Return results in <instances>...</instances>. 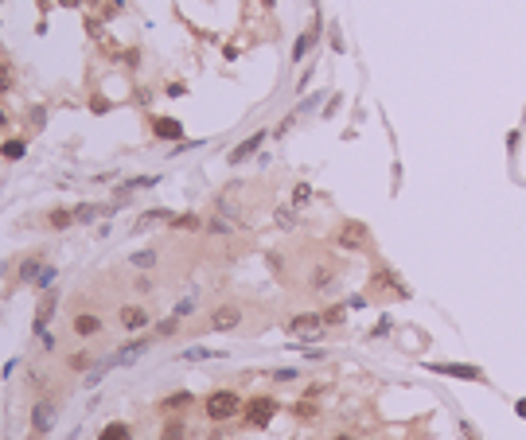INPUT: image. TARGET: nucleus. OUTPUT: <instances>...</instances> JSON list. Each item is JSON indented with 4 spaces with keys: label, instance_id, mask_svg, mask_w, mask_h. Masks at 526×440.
Returning <instances> with one entry per match:
<instances>
[{
    "label": "nucleus",
    "instance_id": "1",
    "mask_svg": "<svg viewBox=\"0 0 526 440\" xmlns=\"http://www.w3.org/2000/svg\"><path fill=\"white\" fill-rule=\"evenodd\" d=\"M335 246L347 253H367L374 246V234L367 222H359V218H343L339 227H335Z\"/></svg>",
    "mask_w": 526,
    "mask_h": 440
},
{
    "label": "nucleus",
    "instance_id": "2",
    "mask_svg": "<svg viewBox=\"0 0 526 440\" xmlns=\"http://www.w3.org/2000/svg\"><path fill=\"white\" fill-rule=\"evenodd\" d=\"M242 397L234 390H215L203 397V413L207 421H215V425H222V421H234V417H242Z\"/></svg>",
    "mask_w": 526,
    "mask_h": 440
},
{
    "label": "nucleus",
    "instance_id": "3",
    "mask_svg": "<svg viewBox=\"0 0 526 440\" xmlns=\"http://www.w3.org/2000/svg\"><path fill=\"white\" fill-rule=\"evenodd\" d=\"M277 409H281V402H277V397H269V393H258V397H250V402L242 405V421H246L250 428H265L277 417Z\"/></svg>",
    "mask_w": 526,
    "mask_h": 440
},
{
    "label": "nucleus",
    "instance_id": "4",
    "mask_svg": "<svg viewBox=\"0 0 526 440\" xmlns=\"http://www.w3.org/2000/svg\"><path fill=\"white\" fill-rule=\"evenodd\" d=\"M323 312H300V316H293L288 320V335H297L300 343H316L323 335Z\"/></svg>",
    "mask_w": 526,
    "mask_h": 440
},
{
    "label": "nucleus",
    "instance_id": "5",
    "mask_svg": "<svg viewBox=\"0 0 526 440\" xmlns=\"http://www.w3.org/2000/svg\"><path fill=\"white\" fill-rule=\"evenodd\" d=\"M425 370H433V374H444V378H464V382H488V374L479 367H472V362H425Z\"/></svg>",
    "mask_w": 526,
    "mask_h": 440
},
{
    "label": "nucleus",
    "instance_id": "6",
    "mask_svg": "<svg viewBox=\"0 0 526 440\" xmlns=\"http://www.w3.org/2000/svg\"><path fill=\"white\" fill-rule=\"evenodd\" d=\"M238 323H242V308H238V304H218V308L211 312L207 327H211V332H234Z\"/></svg>",
    "mask_w": 526,
    "mask_h": 440
},
{
    "label": "nucleus",
    "instance_id": "7",
    "mask_svg": "<svg viewBox=\"0 0 526 440\" xmlns=\"http://www.w3.org/2000/svg\"><path fill=\"white\" fill-rule=\"evenodd\" d=\"M55 417H59L55 402H36V409H32V428H36V432H51Z\"/></svg>",
    "mask_w": 526,
    "mask_h": 440
},
{
    "label": "nucleus",
    "instance_id": "8",
    "mask_svg": "<svg viewBox=\"0 0 526 440\" xmlns=\"http://www.w3.org/2000/svg\"><path fill=\"white\" fill-rule=\"evenodd\" d=\"M152 137H160V141H183V125L176 117H152Z\"/></svg>",
    "mask_w": 526,
    "mask_h": 440
},
{
    "label": "nucleus",
    "instance_id": "9",
    "mask_svg": "<svg viewBox=\"0 0 526 440\" xmlns=\"http://www.w3.org/2000/svg\"><path fill=\"white\" fill-rule=\"evenodd\" d=\"M121 327H125V332H141V327H148V312H144L141 304H125V308H121Z\"/></svg>",
    "mask_w": 526,
    "mask_h": 440
},
{
    "label": "nucleus",
    "instance_id": "10",
    "mask_svg": "<svg viewBox=\"0 0 526 440\" xmlns=\"http://www.w3.org/2000/svg\"><path fill=\"white\" fill-rule=\"evenodd\" d=\"M332 285H335V269H332V265H316V269L308 273V288H312V292H328Z\"/></svg>",
    "mask_w": 526,
    "mask_h": 440
},
{
    "label": "nucleus",
    "instance_id": "11",
    "mask_svg": "<svg viewBox=\"0 0 526 440\" xmlns=\"http://www.w3.org/2000/svg\"><path fill=\"white\" fill-rule=\"evenodd\" d=\"M262 141H265V132H253L250 141H242L238 148H234V152L227 156V160H230V164H242V160H250V156L258 152V148H262Z\"/></svg>",
    "mask_w": 526,
    "mask_h": 440
},
{
    "label": "nucleus",
    "instance_id": "12",
    "mask_svg": "<svg viewBox=\"0 0 526 440\" xmlns=\"http://www.w3.org/2000/svg\"><path fill=\"white\" fill-rule=\"evenodd\" d=\"M187 405H195V397L187 390H180V393H168L164 402H160V409H164V413H183Z\"/></svg>",
    "mask_w": 526,
    "mask_h": 440
},
{
    "label": "nucleus",
    "instance_id": "13",
    "mask_svg": "<svg viewBox=\"0 0 526 440\" xmlns=\"http://www.w3.org/2000/svg\"><path fill=\"white\" fill-rule=\"evenodd\" d=\"M74 332L82 335V339H90V335L102 332V320H98V316H90V312H82V316H74Z\"/></svg>",
    "mask_w": 526,
    "mask_h": 440
},
{
    "label": "nucleus",
    "instance_id": "14",
    "mask_svg": "<svg viewBox=\"0 0 526 440\" xmlns=\"http://www.w3.org/2000/svg\"><path fill=\"white\" fill-rule=\"evenodd\" d=\"M98 440H133V428L125 425V421H109L106 428H102V437Z\"/></svg>",
    "mask_w": 526,
    "mask_h": 440
},
{
    "label": "nucleus",
    "instance_id": "15",
    "mask_svg": "<svg viewBox=\"0 0 526 440\" xmlns=\"http://www.w3.org/2000/svg\"><path fill=\"white\" fill-rule=\"evenodd\" d=\"M39 269H43V253H36L20 265V281H39Z\"/></svg>",
    "mask_w": 526,
    "mask_h": 440
},
{
    "label": "nucleus",
    "instance_id": "16",
    "mask_svg": "<svg viewBox=\"0 0 526 440\" xmlns=\"http://www.w3.org/2000/svg\"><path fill=\"white\" fill-rule=\"evenodd\" d=\"M312 43H316V27H308V32H304V36L297 39V47H293V62H300V59H304Z\"/></svg>",
    "mask_w": 526,
    "mask_h": 440
},
{
    "label": "nucleus",
    "instance_id": "17",
    "mask_svg": "<svg viewBox=\"0 0 526 440\" xmlns=\"http://www.w3.org/2000/svg\"><path fill=\"white\" fill-rule=\"evenodd\" d=\"M160 440H187V425H183V421H168Z\"/></svg>",
    "mask_w": 526,
    "mask_h": 440
},
{
    "label": "nucleus",
    "instance_id": "18",
    "mask_svg": "<svg viewBox=\"0 0 526 440\" xmlns=\"http://www.w3.org/2000/svg\"><path fill=\"white\" fill-rule=\"evenodd\" d=\"M47 222H51L55 230H67L71 222H78V218H74V211H51V218H47Z\"/></svg>",
    "mask_w": 526,
    "mask_h": 440
},
{
    "label": "nucleus",
    "instance_id": "19",
    "mask_svg": "<svg viewBox=\"0 0 526 440\" xmlns=\"http://www.w3.org/2000/svg\"><path fill=\"white\" fill-rule=\"evenodd\" d=\"M141 187H156V176H141V179H125V183H121V195H125V191H141Z\"/></svg>",
    "mask_w": 526,
    "mask_h": 440
},
{
    "label": "nucleus",
    "instance_id": "20",
    "mask_svg": "<svg viewBox=\"0 0 526 440\" xmlns=\"http://www.w3.org/2000/svg\"><path fill=\"white\" fill-rule=\"evenodd\" d=\"M98 214H102V207H90V202H86V207H74V218H78V222H94Z\"/></svg>",
    "mask_w": 526,
    "mask_h": 440
},
{
    "label": "nucleus",
    "instance_id": "21",
    "mask_svg": "<svg viewBox=\"0 0 526 440\" xmlns=\"http://www.w3.org/2000/svg\"><path fill=\"white\" fill-rule=\"evenodd\" d=\"M0 156H4V160H20V156H24V141H8L0 148Z\"/></svg>",
    "mask_w": 526,
    "mask_h": 440
},
{
    "label": "nucleus",
    "instance_id": "22",
    "mask_svg": "<svg viewBox=\"0 0 526 440\" xmlns=\"http://www.w3.org/2000/svg\"><path fill=\"white\" fill-rule=\"evenodd\" d=\"M343 316H347V308H343V304H335V308L323 312V323H328V327H335V323H343Z\"/></svg>",
    "mask_w": 526,
    "mask_h": 440
},
{
    "label": "nucleus",
    "instance_id": "23",
    "mask_svg": "<svg viewBox=\"0 0 526 440\" xmlns=\"http://www.w3.org/2000/svg\"><path fill=\"white\" fill-rule=\"evenodd\" d=\"M133 265H141V269H148V265H156V253L144 250V253H133Z\"/></svg>",
    "mask_w": 526,
    "mask_h": 440
},
{
    "label": "nucleus",
    "instance_id": "24",
    "mask_svg": "<svg viewBox=\"0 0 526 440\" xmlns=\"http://www.w3.org/2000/svg\"><path fill=\"white\" fill-rule=\"evenodd\" d=\"M308 199H312V187H308V183H297V195H293V202H297V207H304Z\"/></svg>",
    "mask_w": 526,
    "mask_h": 440
},
{
    "label": "nucleus",
    "instance_id": "25",
    "mask_svg": "<svg viewBox=\"0 0 526 440\" xmlns=\"http://www.w3.org/2000/svg\"><path fill=\"white\" fill-rule=\"evenodd\" d=\"M8 90H12V71L0 62V94H8Z\"/></svg>",
    "mask_w": 526,
    "mask_h": 440
},
{
    "label": "nucleus",
    "instance_id": "26",
    "mask_svg": "<svg viewBox=\"0 0 526 440\" xmlns=\"http://www.w3.org/2000/svg\"><path fill=\"white\" fill-rule=\"evenodd\" d=\"M172 227H187V230H195V227H199V218H195V214H180V218H172Z\"/></svg>",
    "mask_w": 526,
    "mask_h": 440
},
{
    "label": "nucleus",
    "instance_id": "27",
    "mask_svg": "<svg viewBox=\"0 0 526 440\" xmlns=\"http://www.w3.org/2000/svg\"><path fill=\"white\" fill-rule=\"evenodd\" d=\"M293 413L308 421V417H316V405H312V402H297V409H293Z\"/></svg>",
    "mask_w": 526,
    "mask_h": 440
},
{
    "label": "nucleus",
    "instance_id": "28",
    "mask_svg": "<svg viewBox=\"0 0 526 440\" xmlns=\"http://www.w3.org/2000/svg\"><path fill=\"white\" fill-rule=\"evenodd\" d=\"M176 327H180V316H176V320H164V323H156V335H172V332H176Z\"/></svg>",
    "mask_w": 526,
    "mask_h": 440
},
{
    "label": "nucleus",
    "instance_id": "29",
    "mask_svg": "<svg viewBox=\"0 0 526 440\" xmlns=\"http://www.w3.org/2000/svg\"><path fill=\"white\" fill-rule=\"evenodd\" d=\"M273 382H297V370L285 367V370H273Z\"/></svg>",
    "mask_w": 526,
    "mask_h": 440
},
{
    "label": "nucleus",
    "instance_id": "30",
    "mask_svg": "<svg viewBox=\"0 0 526 440\" xmlns=\"http://www.w3.org/2000/svg\"><path fill=\"white\" fill-rule=\"evenodd\" d=\"M192 312H195V300H180V304H176V316H180V320L192 316Z\"/></svg>",
    "mask_w": 526,
    "mask_h": 440
},
{
    "label": "nucleus",
    "instance_id": "31",
    "mask_svg": "<svg viewBox=\"0 0 526 440\" xmlns=\"http://www.w3.org/2000/svg\"><path fill=\"white\" fill-rule=\"evenodd\" d=\"M215 351H203V347H192V351H183V358H211Z\"/></svg>",
    "mask_w": 526,
    "mask_h": 440
},
{
    "label": "nucleus",
    "instance_id": "32",
    "mask_svg": "<svg viewBox=\"0 0 526 440\" xmlns=\"http://www.w3.org/2000/svg\"><path fill=\"white\" fill-rule=\"evenodd\" d=\"M51 281H55V269H43V273H39V281H36V285H39V288H51Z\"/></svg>",
    "mask_w": 526,
    "mask_h": 440
},
{
    "label": "nucleus",
    "instance_id": "33",
    "mask_svg": "<svg viewBox=\"0 0 526 440\" xmlns=\"http://www.w3.org/2000/svg\"><path fill=\"white\" fill-rule=\"evenodd\" d=\"M277 222H281V227H297V218H293V211H277Z\"/></svg>",
    "mask_w": 526,
    "mask_h": 440
},
{
    "label": "nucleus",
    "instance_id": "34",
    "mask_svg": "<svg viewBox=\"0 0 526 440\" xmlns=\"http://www.w3.org/2000/svg\"><path fill=\"white\" fill-rule=\"evenodd\" d=\"M460 432H464L468 440H479V432H476V425H468V421H460Z\"/></svg>",
    "mask_w": 526,
    "mask_h": 440
},
{
    "label": "nucleus",
    "instance_id": "35",
    "mask_svg": "<svg viewBox=\"0 0 526 440\" xmlns=\"http://www.w3.org/2000/svg\"><path fill=\"white\" fill-rule=\"evenodd\" d=\"M183 94H187V90H183L180 82H172V86H168V97H183Z\"/></svg>",
    "mask_w": 526,
    "mask_h": 440
},
{
    "label": "nucleus",
    "instance_id": "36",
    "mask_svg": "<svg viewBox=\"0 0 526 440\" xmlns=\"http://www.w3.org/2000/svg\"><path fill=\"white\" fill-rule=\"evenodd\" d=\"M514 413H518V417L526 421V397H518V402H514Z\"/></svg>",
    "mask_w": 526,
    "mask_h": 440
},
{
    "label": "nucleus",
    "instance_id": "37",
    "mask_svg": "<svg viewBox=\"0 0 526 440\" xmlns=\"http://www.w3.org/2000/svg\"><path fill=\"white\" fill-rule=\"evenodd\" d=\"M4 125H8V113H4V109H0V132H4Z\"/></svg>",
    "mask_w": 526,
    "mask_h": 440
},
{
    "label": "nucleus",
    "instance_id": "38",
    "mask_svg": "<svg viewBox=\"0 0 526 440\" xmlns=\"http://www.w3.org/2000/svg\"><path fill=\"white\" fill-rule=\"evenodd\" d=\"M335 440H355V437H351V432H335Z\"/></svg>",
    "mask_w": 526,
    "mask_h": 440
},
{
    "label": "nucleus",
    "instance_id": "39",
    "mask_svg": "<svg viewBox=\"0 0 526 440\" xmlns=\"http://www.w3.org/2000/svg\"><path fill=\"white\" fill-rule=\"evenodd\" d=\"M262 4H265V8H273V0H262Z\"/></svg>",
    "mask_w": 526,
    "mask_h": 440
}]
</instances>
